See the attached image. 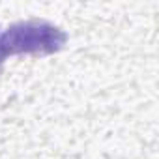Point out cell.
I'll return each mask as SVG.
<instances>
[{
	"label": "cell",
	"instance_id": "obj_1",
	"mask_svg": "<svg viewBox=\"0 0 159 159\" xmlns=\"http://www.w3.org/2000/svg\"><path fill=\"white\" fill-rule=\"evenodd\" d=\"M67 43V34L45 19H28L0 30V67L11 54H54Z\"/></svg>",
	"mask_w": 159,
	"mask_h": 159
}]
</instances>
